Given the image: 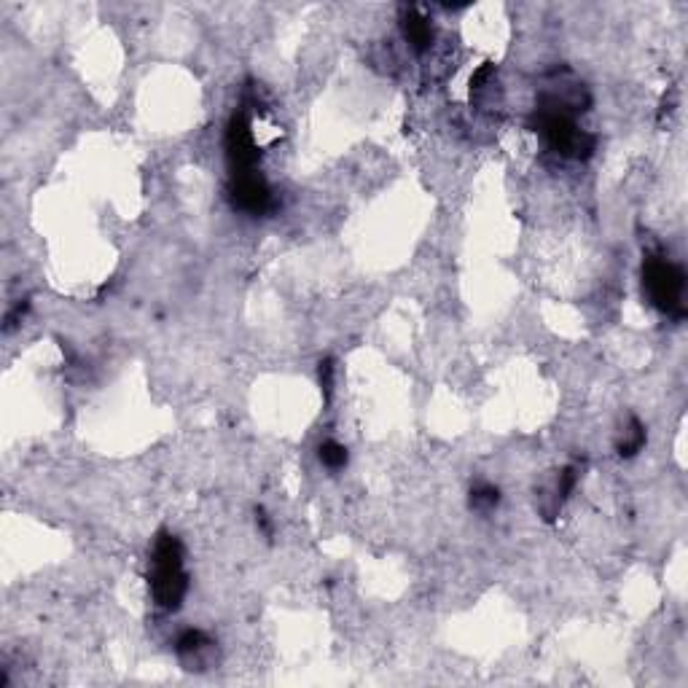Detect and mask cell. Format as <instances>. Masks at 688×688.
I'll list each match as a JSON object with an SVG mask.
<instances>
[{
	"label": "cell",
	"instance_id": "1",
	"mask_svg": "<svg viewBox=\"0 0 688 688\" xmlns=\"http://www.w3.org/2000/svg\"><path fill=\"white\" fill-rule=\"evenodd\" d=\"M148 589L159 611L175 613L183 608L189 594V573H186V551L178 535L159 530L154 549L148 559Z\"/></svg>",
	"mask_w": 688,
	"mask_h": 688
},
{
	"label": "cell",
	"instance_id": "2",
	"mask_svg": "<svg viewBox=\"0 0 688 688\" xmlns=\"http://www.w3.org/2000/svg\"><path fill=\"white\" fill-rule=\"evenodd\" d=\"M527 127L554 151V154L565 156V159H576L586 162L592 159L597 151V138L592 132H586L576 124V113L565 111L559 105L543 103L538 100L533 116L527 121Z\"/></svg>",
	"mask_w": 688,
	"mask_h": 688
},
{
	"label": "cell",
	"instance_id": "3",
	"mask_svg": "<svg viewBox=\"0 0 688 688\" xmlns=\"http://www.w3.org/2000/svg\"><path fill=\"white\" fill-rule=\"evenodd\" d=\"M643 293L656 312L672 320L686 318V272L664 250H645Z\"/></svg>",
	"mask_w": 688,
	"mask_h": 688
},
{
	"label": "cell",
	"instance_id": "4",
	"mask_svg": "<svg viewBox=\"0 0 688 688\" xmlns=\"http://www.w3.org/2000/svg\"><path fill=\"white\" fill-rule=\"evenodd\" d=\"M261 148H258L256 129L245 111H234L229 124H226V164L229 175H242V172L258 170Z\"/></svg>",
	"mask_w": 688,
	"mask_h": 688
},
{
	"label": "cell",
	"instance_id": "5",
	"mask_svg": "<svg viewBox=\"0 0 688 688\" xmlns=\"http://www.w3.org/2000/svg\"><path fill=\"white\" fill-rule=\"evenodd\" d=\"M226 197H229V205L234 210H240L245 215H267L272 210V205H275L267 178L258 170L242 172V175H229Z\"/></svg>",
	"mask_w": 688,
	"mask_h": 688
},
{
	"label": "cell",
	"instance_id": "6",
	"mask_svg": "<svg viewBox=\"0 0 688 688\" xmlns=\"http://www.w3.org/2000/svg\"><path fill=\"white\" fill-rule=\"evenodd\" d=\"M175 654L181 659L183 670L205 672L213 664L215 640L202 629H183L175 640Z\"/></svg>",
	"mask_w": 688,
	"mask_h": 688
},
{
	"label": "cell",
	"instance_id": "7",
	"mask_svg": "<svg viewBox=\"0 0 688 688\" xmlns=\"http://www.w3.org/2000/svg\"><path fill=\"white\" fill-rule=\"evenodd\" d=\"M578 482H581V465L570 463L565 468H559L557 476L549 484V495H538V511H541L546 522L557 519L562 506L568 503V498L578 487Z\"/></svg>",
	"mask_w": 688,
	"mask_h": 688
},
{
	"label": "cell",
	"instance_id": "8",
	"mask_svg": "<svg viewBox=\"0 0 688 688\" xmlns=\"http://www.w3.org/2000/svg\"><path fill=\"white\" fill-rule=\"evenodd\" d=\"M401 33H404L406 43L412 46L417 54H425L433 46V25L430 19L414 6H406L401 11Z\"/></svg>",
	"mask_w": 688,
	"mask_h": 688
},
{
	"label": "cell",
	"instance_id": "9",
	"mask_svg": "<svg viewBox=\"0 0 688 688\" xmlns=\"http://www.w3.org/2000/svg\"><path fill=\"white\" fill-rule=\"evenodd\" d=\"M648 441V433H645V425L640 422L637 414H627V420L621 422L619 430H616V439H613V447L619 452V457H635L640 449L645 447Z\"/></svg>",
	"mask_w": 688,
	"mask_h": 688
},
{
	"label": "cell",
	"instance_id": "10",
	"mask_svg": "<svg viewBox=\"0 0 688 688\" xmlns=\"http://www.w3.org/2000/svg\"><path fill=\"white\" fill-rule=\"evenodd\" d=\"M500 490L495 487V484L490 482H476L471 487V492H468V506L473 508V511H492V508L500 506Z\"/></svg>",
	"mask_w": 688,
	"mask_h": 688
},
{
	"label": "cell",
	"instance_id": "11",
	"mask_svg": "<svg viewBox=\"0 0 688 688\" xmlns=\"http://www.w3.org/2000/svg\"><path fill=\"white\" fill-rule=\"evenodd\" d=\"M320 463L326 465L328 471H342L344 465L350 463V455H347V447L339 444V441H323L318 447Z\"/></svg>",
	"mask_w": 688,
	"mask_h": 688
},
{
	"label": "cell",
	"instance_id": "12",
	"mask_svg": "<svg viewBox=\"0 0 688 688\" xmlns=\"http://www.w3.org/2000/svg\"><path fill=\"white\" fill-rule=\"evenodd\" d=\"M334 374H336L334 358H323V361L318 363V382H320V390H323V404H328L331 396H334Z\"/></svg>",
	"mask_w": 688,
	"mask_h": 688
},
{
	"label": "cell",
	"instance_id": "13",
	"mask_svg": "<svg viewBox=\"0 0 688 688\" xmlns=\"http://www.w3.org/2000/svg\"><path fill=\"white\" fill-rule=\"evenodd\" d=\"M27 312H30V299L17 301V304H14V307L6 312V320H3V331H6V334H11V331H14V328L22 323V318H25Z\"/></svg>",
	"mask_w": 688,
	"mask_h": 688
},
{
	"label": "cell",
	"instance_id": "14",
	"mask_svg": "<svg viewBox=\"0 0 688 688\" xmlns=\"http://www.w3.org/2000/svg\"><path fill=\"white\" fill-rule=\"evenodd\" d=\"M256 527L261 530L264 538H272V535H275V525H272V519H269V514L264 508H256Z\"/></svg>",
	"mask_w": 688,
	"mask_h": 688
}]
</instances>
